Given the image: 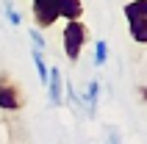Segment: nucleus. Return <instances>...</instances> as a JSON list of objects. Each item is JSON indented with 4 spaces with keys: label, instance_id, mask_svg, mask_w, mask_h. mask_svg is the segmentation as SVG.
I'll return each mask as SVG.
<instances>
[{
    "label": "nucleus",
    "instance_id": "10",
    "mask_svg": "<svg viewBox=\"0 0 147 144\" xmlns=\"http://www.w3.org/2000/svg\"><path fill=\"white\" fill-rule=\"evenodd\" d=\"M3 3H6V20H8L11 25H22V17H20V14L14 11V6H11V0H3Z\"/></svg>",
    "mask_w": 147,
    "mask_h": 144
},
{
    "label": "nucleus",
    "instance_id": "9",
    "mask_svg": "<svg viewBox=\"0 0 147 144\" xmlns=\"http://www.w3.org/2000/svg\"><path fill=\"white\" fill-rule=\"evenodd\" d=\"M106 58H108V44L103 39H97V42H94V64L103 67V64H106Z\"/></svg>",
    "mask_w": 147,
    "mask_h": 144
},
{
    "label": "nucleus",
    "instance_id": "12",
    "mask_svg": "<svg viewBox=\"0 0 147 144\" xmlns=\"http://www.w3.org/2000/svg\"><path fill=\"white\" fill-rule=\"evenodd\" d=\"M31 39H33V47H39V50H45V36H42L39 31H31Z\"/></svg>",
    "mask_w": 147,
    "mask_h": 144
},
{
    "label": "nucleus",
    "instance_id": "4",
    "mask_svg": "<svg viewBox=\"0 0 147 144\" xmlns=\"http://www.w3.org/2000/svg\"><path fill=\"white\" fill-rule=\"evenodd\" d=\"M61 0H33V22L36 28H50L58 20Z\"/></svg>",
    "mask_w": 147,
    "mask_h": 144
},
{
    "label": "nucleus",
    "instance_id": "11",
    "mask_svg": "<svg viewBox=\"0 0 147 144\" xmlns=\"http://www.w3.org/2000/svg\"><path fill=\"white\" fill-rule=\"evenodd\" d=\"M106 144H122V133H119V128H111V130H108V141Z\"/></svg>",
    "mask_w": 147,
    "mask_h": 144
},
{
    "label": "nucleus",
    "instance_id": "6",
    "mask_svg": "<svg viewBox=\"0 0 147 144\" xmlns=\"http://www.w3.org/2000/svg\"><path fill=\"white\" fill-rule=\"evenodd\" d=\"M81 14H83V3L81 0H61L58 17H64L67 22H69V20H81Z\"/></svg>",
    "mask_w": 147,
    "mask_h": 144
},
{
    "label": "nucleus",
    "instance_id": "7",
    "mask_svg": "<svg viewBox=\"0 0 147 144\" xmlns=\"http://www.w3.org/2000/svg\"><path fill=\"white\" fill-rule=\"evenodd\" d=\"M97 97H100V80H92L89 89H86V108H89V116H94L97 114Z\"/></svg>",
    "mask_w": 147,
    "mask_h": 144
},
{
    "label": "nucleus",
    "instance_id": "1",
    "mask_svg": "<svg viewBox=\"0 0 147 144\" xmlns=\"http://www.w3.org/2000/svg\"><path fill=\"white\" fill-rule=\"evenodd\" d=\"M122 11L128 20V28H131V39L147 44V0H131Z\"/></svg>",
    "mask_w": 147,
    "mask_h": 144
},
{
    "label": "nucleus",
    "instance_id": "13",
    "mask_svg": "<svg viewBox=\"0 0 147 144\" xmlns=\"http://www.w3.org/2000/svg\"><path fill=\"white\" fill-rule=\"evenodd\" d=\"M139 94H142V100H147V86H139Z\"/></svg>",
    "mask_w": 147,
    "mask_h": 144
},
{
    "label": "nucleus",
    "instance_id": "3",
    "mask_svg": "<svg viewBox=\"0 0 147 144\" xmlns=\"http://www.w3.org/2000/svg\"><path fill=\"white\" fill-rule=\"evenodd\" d=\"M25 105L22 89L17 86V80L11 75H0V108L3 111H20Z\"/></svg>",
    "mask_w": 147,
    "mask_h": 144
},
{
    "label": "nucleus",
    "instance_id": "2",
    "mask_svg": "<svg viewBox=\"0 0 147 144\" xmlns=\"http://www.w3.org/2000/svg\"><path fill=\"white\" fill-rule=\"evenodd\" d=\"M61 39H64V53H67V58L75 64V61L81 58V50H83V44H86V39H89V31H86V25H83L81 20H69Z\"/></svg>",
    "mask_w": 147,
    "mask_h": 144
},
{
    "label": "nucleus",
    "instance_id": "5",
    "mask_svg": "<svg viewBox=\"0 0 147 144\" xmlns=\"http://www.w3.org/2000/svg\"><path fill=\"white\" fill-rule=\"evenodd\" d=\"M47 100L53 108H58L61 105V97H64V78H61V69L58 67H50L47 69Z\"/></svg>",
    "mask_w": 147,
    "mask_h": 144
},
{
    "label": "nucleus",
    "instance_id": "8",
    "mask_svg": "<svg viewBox=\"0 0 147 144\" xmlns=\"http://www.w3.org/2000/svg\"><path fill=\"white\" fill-rule=\"evenodd\" d=\"M31 56H33V64H36V72H39V83L45 86V83H47V69H50V67L45 64V58H42V50H39V47H33Z\"/></svg>",
    "mask_w": 147,
    "mask_h": 144
}]
</instances>
